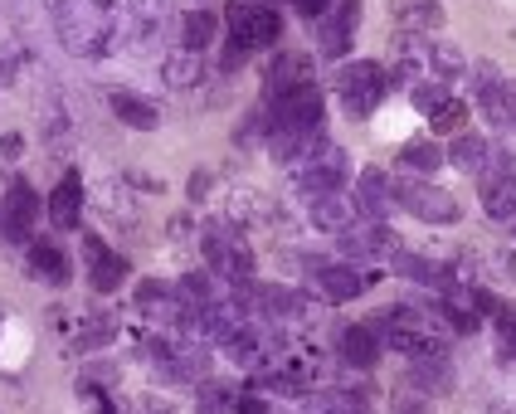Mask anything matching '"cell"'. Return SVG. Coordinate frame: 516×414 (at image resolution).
<instances>
[{"label": "cell", "instance_id": "cell-1", "mask_svg": "<svg viewBox=\"0 0 516 414\" xmlns=\"http://www.w3.org/2000/svg\"><path fill=\"white\" fill-rule=\"evenodd\" d=\"M54 30L59 44L78 59L108 54L117 39V0H54Z\"/></svg>", "mask_w": 516, "mask_h": 414}, {"label": "cell", "instance_id": "cell-2", "mask_svg": "<svg viewBox=\"0 0 516 414\" xmlns=\"http://www.w3.org/2000/svg\"><path fill=\"white\" fill-rule=\"evenodd\" d=\"M385 88H390V74H385L380 64H370V59L341 64V74H336V98L346 103V113L351 117L375 113V108H380V98H385Z\"/></svg>", "mask_w": 516, "mask_h": 414}, {"label": "cell", "instance_id": "cell-3", "mask_svg": "<svg viewBox=\"0 0 516 414\" xmlns=\"http://www.w3.org/2000/svg\"><path fill=\"white\" fill-rule=\"evenodd\" d=\"M224 25H229V39L239 44V49H268V44H278L283 35V20H278V10H268V5H254V0H234L229 10H224Z\"/></svg>", "mask_w": 516, "mask_h": 414}, {"label": "cell", "instance_id": "cell-4", "mask_svg": "<svg viewBox=\"0 0 516 414\" xmlns=\"http://www.w3.org/2000/svg\"><path fill=\"white\" fill-rule=\"evenodd\" d=\"M322 122H327V103H322L317 83L268 103V132H322Z\"/></svg>", "mask_w": 516, "mask_h": 414}, {"label": "cell", "instance_id": "cell-5", "mask_svg": "<svg viewBox=\"0 0 516 414\" xmlns=\"http://www.w3.org/2000/svg\"><path fill=\"white\" fill-rule=\"evenodd\" d=\"M395 205L409 210L414 220H424V225H458L463 220V205L448 190L429 186V181H395Z\"/></svg>", "mask_w": 516, "mask_h": 414}, {"label": "cell", "instance_id": "cell-6", "mask_svg": "<svg viewBox=\"0 0 516 414\" xmlns=\"http://www.w3.org/2000/svg\"><path fill=\"white\" fill-rule=\"evenodd\" d=\"M351 181V156L341 147H327L317 151V156H307L302 166H297V176H293V186L307 195V200H317V195H336V190Z\"/></svg>", "mask_w": 516, "mask_h": 414}, {"label": "cell", "instance_id": "cell-7", "mask_svg": "<svg viewBox=\"0 0 516 414\" xmlns=\"http://www.w3.org/2000/svg\"><path fill=\"white\" fill-rule=\"evenodd\" d=\"M473 88H478L482 117H487L492 127H507V132H516V88L497 74L487 59H478V69H473Z\"/></svg>", "mask_w": 516, "mask_h": 414}, {"label": "cell", "instance_id": "cell-8", "mask_svg": "<svg viewBox=\"0 0 516 414\" xmlns=\"http://www.w3.org/2000/svg\"><path fill=\"white\" fill-rule=\"evenodd\" d=\"M205 259H210V273H220L229 283H249L254 278V254L244 239H234L229 229H210L205 234Z\"/></svg>", "mask_w": 516, "mask_h": 414}, {"label": "cell", "instance_id": "cell-9", "mask_svg": "<svg viewBox=\"0 0 516 414\" xmlns=\"http://www.w3.org/2000/svg\"><path fill=\"white\" fill-rule=\"evenodd\" d=\"M39 225V195L30 190V181H15V186L5 190V200H0V234L10 239V244H25Z\"/></svg>", "mask_w": 516, "mask_h": 414}, {"label": "cell", "instance_id": "cell-10", "mask_svg": "<svg viewBox=\"0 0 516 414\" xmlns=\"http://www.w3.org/2000/svg\"><path fill=\"white\" fill-rule=\"evenodd\" d=\"M356 25H361V0H336L332 10L322 15V25H317L322 59H346V49L356 39Z\"/></svg>", "mask_w": 516, "mask_h": 414}, {"label": "cell", "instance_id": "cell-11", "mask_svg": "<svg viewBox=\"0 0 516 414\" xmlns=\"http://www.w3.org/2000/svg\"><path fill=\"white\" fill-rule=\"evenodd\" d=\"M83 254H88V283H93V293H117L122 283H127V259L108 249L103 239H83Z\"/></svg>", "mask_w": 516, "mask_h": 414}, {"label": "cell", "instance_id": "cell-12", "mask_svg": "<svg viewBox=\"0 0 516 414\" xmlns=\"http://www.w3.org/2000/svg\"><path fill=\"white\" fill-rule=\"evenodd\" d=\"M341 254H346V259H380V254L395 259V254H400V239L380 225V220H361L356 229L341 234Z\"/></svg>", "mask_w": 516, "mask_h": 414}, {"label": "cell", "instance_id": "cell-13", "mask_svg": "<svg viewBox=\"0 0 516 414\" xmlns=\"http://www.w3.org/2000/svg\"><path fill=\"white\" fill-rule=\"evenodd\" d=\"M307 215H312V225L327 229V234H336V239L366 220V215H361V205H356V200H346L341 190H336V195H317V200H307Z\"/></svg>", "mask_w": 516, "mask_h": 414}, {"label": "cell", "instance_id": "cell-14", "mask_svg": "<svg viewBox=\"0 0 516 414\" xmlns=\"http://www.w3.org/2000/svg\"><path fill=\"white\" fill-rule=\"evenodd\" d=\"M307 83H312V59H307V54H278V59L268 64V74H263L268 103H273V98H288V93L307 88Z\"/></svg>", "mask_w": 516, "mask_h": 414}, {"label": "cell", "instance_id": "cell-15", "mask_svg": "<svg viewBox=\"0 0 516 414\" xmlns=\"http://www.w3.org/2000/svg\"><path fill=\"white\" fill-rule=\"evenodd\" d=\"M312 288L327 302H351V298H361L366 273H356V268H346V264H312Z\"/></svg>", "mask_w": 516, "mask_h": 414}, {"label": "cell", "instance_id": "cell-16", "mask_svg": "<svg viewBox=\"0 0 516 414\" xmlns=\"http://www.w3.org/2000/svg\"><path fill=\"white\" fill-rule=\"evenodd\" d=\"M336 346H341V361L346 366H356V371H370L375 361H380V332H375V322H356V327H346L341 337H336Z\"/></svg>", "mask_w": 516, "mask_h": 414}, {"label": "cell", "instance_id": "cell-17", "mask_svg": "<svg viewBox=\"0 0 516 414\" xmlns=\"http://www.w3.org/2000/svg\"><path fill=\"white\" fill-rule=\"evenodd\" d=\"M356 205H361V215L366 220H380L385 225V215H390V205H395V181L385 176V171H361V181H356Z\"/></svg>", "mask_w": 516, "mask_h": 414}, {"label": "cell", "instance_id": "cell-18", "mask_svg": "<svg viewBox=\"0 0 516 414\" xmlns=\"http://www.w3.org/2000/svg\"><path fill=\"white\" fill-rule=\"evenodd\" d=\"M390 15H395L400 35H434L443 25L439 0H390Z\"/></svg>", "mask_w": 516, "mask_h": 414}, {"label": "cell", "instance_id": "cell-19", "mask_svg": "<svg viewBox=\"0 0 516 414\" xmlns=\"http://www.w3.org/2000/svg\"><path fill=\"white\" fill-rule=\"evenodd\" d=\"M78 220H83V176H78V171H64V181L49 195V225L74 229Z\"/></svg>", "mask_w": 516, "mask_h": 414}, {"label": "cell", "instance_id": "cell-20", "mask_svg": "<svg viewBox=\"0 0 516 414\" xmlns=\"http://www.w3.org/2000/svg\"><path fill=\"white\" fill-rule=\"evenodd\" d=\"M30 273H35V278H44L49 288H64V283L74 278L69 254H64L59 244H49V239H35V244H30Z\"/></svg>", "mask_w": 516, "mask_h": 414}, {"label": "cell", "instance_id": "cell-21", "mask_svg": "<svg viewBox=\"0 0 516 414\" xmlns=\"http://www.w3.org/2000/svg\"><path fill=\"white\" fill-rule=\"evenodd\" d=\"M492 142L487 137H473V132H463V137H453V147H448V161L458 166V171H468V176H487V166H492Z\"/></svg>", "mask_w": 516, "mask_h": 414}, {"label": "cell", "instance_id": "cell-22", "mask_svg": "<svg viewBox=\"0 0 516 414\" xmlns=\"http://www.w3.org/2000/svg\"><path fill=\"white\" fill-rule=\"evenodd\" d=\"M302 414H375L366 395L356 390H322V395H307Z\"/></svg>", "mask_w": 516, "mask_h": 414}, {"label": "cell", "instance_id": "cell-23", "mask_svg": "<svg viewBox=\"0 0 516 414\" xmlns=\"http://www.w3.org/2000/svg\"><path fill=\"white\" fill-rule=\"evenodd\" d=\"M409 385L424 395H443V390H453V371L443 356H424V361H409Z\"/></svg>", "mask_w": 516, "mask_h": 414}, {"label": "cell", "instance_id": "cell-24", "mask_svg": "<svg viewBox=\"0 0 516 414\" xmlns=\"http://www.w3.org/2000/svg\"><path fill=\"white\" fill-rule=\"evenodd\" d=\"M112 117L127 122L132 132H151V127L161 122V113L151 108L147 98H137V93H112Z\"/></svg>", "mask_w": 516, "mask_h": 414}, {"label": "cell", "instance_id": "cell-25", "mask_svg": "<svg viewBox=\"0 0 516 414\" xmlns=\"http://www.w3.org/2000/svg\"><path fill=\"white\" fill-rule=\"evenodd\" d=\"M482 210H487L497 225H512L516 220V190L502 186L497 176H482Z\"/></svg>", "mask_w": 516, "mask_h": 414}, {"label": "cell", "instance_id": "cell-26", "mask_svg": "<svg viewBox=\"0 0 516 414\" xmlns=\"http://www.w3.org/2000/svg\"><path fill=\"white\" fill-rule=\"evenodd\" d=\"M215 35H220V20H215L210 10H190L181 20V44L190 54H200L205 44H215Z\"/></svg>", "mask_w": 516, "mask_h": 414}, {"label": "cell", "instance_id": "cell-27", "mask_svg": "<svg viewBox=\"0 0 516 414\" xmlns=\"http://www.w3.org/2000/svg\"><path fill=\"white\" fill-rule=\"evenodd\" d=\"M161 74H166L171 88H195V83L205 78V64H200V54L181 49V54H171V59H166V69H161Z\"/></svg>", "mask_w": 516, "mask_h": 414}, {"label": "cell", "instance_id": "cell-28", "mask_svg": "<svg viewBox=\"0 0 516 414\" xmlns=\"http://www.w3.org/2000/svg\"><path fill=\"white\" fill-rule=\"evenodd\" d=\"M258 293V312H268V317H297L302 312V298H297L293 288H254Z\"/></svg>", "mask_w": 516, "mask_h": 414}, {"label": "cell", "instance_id": "cell-29", "mask_svg": "<svg viewBox=\"0 0 516 414\" xmlns=\"http://www.w3.org/2000/svg\"><path fill=\"white\" fill-rule=\"evenodd\" d=\"M443 161H448V156L439 151V142H409V147L400 151V166H405V171H439Z\"/></svg>", "mask_w": 516, "mask_h": 414}, {"label": "cell", "instance_id": "cell-30", "mask_svg": "<svg viewBox=\"0 0 516 414\" xmlns=\"http://www.w3.org/2000/svg\"><path fill=\"white\" fill-rule=\"evenodd\" d=\"M395 273H405V278H414V283H429V288H439L443 278H448V273H443V268L424 264V259H419V254H405V249H400V254H395Z\"/></svg>", "mask_w": 516, "mask_h": 414}, {"label": "cell", "instance_id": "cell-31", "mask_svg": "<svg viewBox=\"0 0 516 414\" xmlns=\"http://www.w3.org/2000/svg\"><path fill=\"white\" fill-rule=\"evenodd\" d=\"M176 293H181L185 307H210L215 302V283H210V273H185Z\"/></svg>", "mask_w": 516, "mask_h": 414}, {"label": "cell", "instance_id": "cell-32", "mask_svg": "<svg viewBox=\"0 0 516 414\" xmlns=\"http://www.w3.org/2000/svg\"><path fill=\"white\" fill-rule=\"evenodd\" d=\"M492 327H497V346H502V356H507V361H516V307L497 302V312H492Z\"/></svg>", "mask_w": 516, "mask_h": 414}, {"label": "cell", "instance_id": "cell-33", "mask_svg": "<svg viewBox=\"0 0 516 414\" xmlns=\"http://www.w3.org/2000/svg\"><path fill=\"white\" fill-rule=\"evenodd\" d=\"M429 64H434V74L439 78H458L468 64H463V54L453 49V44H429Z\"/></svg>", "mask_w": 516, "mask_h": 414}, {"label": "cell", "instance_id": "cell-34", "mask_svg": "<svg viewBox=\"0 0 516 414\" xmlns=\"http://www.w3.org/2000/svg\"><path fill=\"white\" fill-rule=\"evenodd\" d=\"M409 98H414V108H419L424 117H434V113L443 108V103H448L443 83H414V88H409Z\"/></svg>", "mask_w": 516, "mask_h": 414}, {"label": "cell", "instance_id": "cell-35", "mask_svg": "<svg viewBox=\"0 0 516 414\" xmlns=\"http://www.w3.org/2000/svg\"><path fill=\"white\" fill-rule=\"evenodd\" d=\"M487 176H497L502 186L516 190V151H507V147L492 151V166H487Z\"/></svg>", "mask_w": 516, "mask_h": 414}, {"label": "cell", "instance_id": "cell-36", "mask_svg": "<svg viewBox=\"0 0 516 414\" xmlns=\"http://www.w3.org/2000/svg\"><path fill=\"white\" fill-rule=\"evenodd\" d=\"M20 59H25L20 44H0V83H15V78H20Z\"/></svg>", "mask_w": 516, "mask_h": 414}, {"label": "cell", "instance_id": "cell-37", "mask_svg": "<svg viewBox=\"0 0 516 414\" xmlns=\"http://www.w3.org/2000/svg\"><path fill=\"white\" fill-rule=\"evenodd\" d=\"M463 117H468V108L448 98V103H443V108H439V113H434V117H429V122H434L439 132H453V127H463Z\"/></svg>", "mask_w": 516, "mask_h": 414}, {"label": "cell", "instance_id": "cell-38", "mask_svg": "<svg viewBox=\"0 0 516 414\" xmlns=\"http://www.w3.org/2000/svg\"><path fill=\"white\" fill-rule=\"evenodd\" d=\"M229 405H234V400L224 395L220 385H205V390H200V414H224Z\"/></svg>", "mask_w": 516, "mask_h": 414}, {"label": "cell", "instance_id": "cell-39", "mask_svg": "<svg viewBox=\"0 0 516 414\" xmlns=\"http://www.w3.org/2000/svg\"><path fill=\"white\" fill-rule=\"evenodd\" d=\"M244 59H249V49H239V44H234V39H229V44H224V74H234V69H244Z\"/></svg>", "mask_w": 516, "mask_h": 414}, {"label": "cell", "instance_id": "cell-40", "mask_svg": "<svg viewBox=\"0 0 516 414\" xmlns=\"http://www.w3.org/2000/svg\"><path fill=\"white\" fill-rule=\"evenodd\" d=\"M293 5H297V15H312V20H322L332 0H293Z\"/></svg>", "mask_w": 516, "mask_h": 414}, {"label": "cell", "instance_id": "cell-41", "mask_svg": "<svg viewBox=\"0 0 516 414\" xmlns=\"http://www.w3.org/2000/svg\"><path fill=\"white\" fill-rule=\"evenodd\" d=\"M234 410H239V414H268V400H263V395H244Z\"/></svg>", "mask_w": 516, "mask_h": 414}, {"label": "cell", "instance_id": "cell-42", "mask_svg": "<svg viewBox=\"0 0 516 414\" xmlns=\"http://www.w3.org/2000/svg\"><path fill=\"white\" fill-rule=\"evenodd\" d=\"M512 234H516V220H512Z\"/></svg>", "mask_w": 516, "mask_h": 414}]
</instances>
